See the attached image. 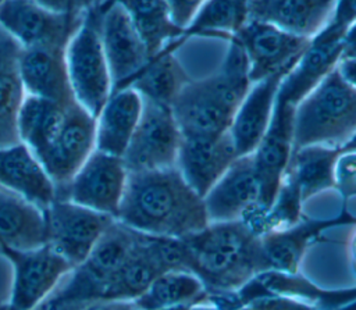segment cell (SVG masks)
<instances>
[{
    "instance_id": "6da1fadb",
    "label": "cell",
    "mask_w": 356,
    "mask_h": 310,
    "mask_svg": "<svg viewBox=\"0 0 356 310\" xmlns=\"http://www.w3.org/2000/svg\"><path fill=\"white\" fill-rule=\"evenodd\" d=\"M115 220L142 234L178 239L210 224L203 197L177 167L128 172Z\"/></svg>"
},
{
    "instance_id": "7a4b0ae2",
    "label": "cell",
    "mask_w": 356,
    "mask_h": 310,
    "mask_svg": "<svg viewBox=\"0 0 356 310\" xmlns=\"http://www.w3.org/2000/svg\"><path fill=\"white\" fill-rule=\"evenodd\" d=\"M184 240L191 271L199 277L209 296L238 293L267 271L261 236L243 220L210 222Z\"/></svg>"
},
{
    "instance_id": "3957f363",
    "label": "cell",
    "mask_w": 356,
    "mask_h": 310,
    "mask_svg": "<svg viewBox=\"0 0 356 310\" xmlns=\"http://www.w3.org/2000/svg\"><path fill=\"white\" fill-rule=\"evenodd\" d=\"M356 135V89L332 70L295 108L293 149L342 147Z\"/></svg>"
},
{
    "instance_id": "277c9868",
    "label": "cell",
    "mask_w": 356,
    "mask_h": 310,
    "mask_svg": "<svg viewBox=\"0 0 356 310\" xmlns=\"http://www.w3.org/2000/svg\"><path fill=\"white\" fill-rule=\"evenodd\" d=\"M106 3L107 0H96L85 8L81 24L65 47L67 71L74 97L95 118L113 92L100 36Z\"/></svg>"
},
{
    "instance_id": "5b68a950",
    "label": "cell",
    "mask_w": 356,
    "mask_h": 310,
    "mask_svg": "<svg viewBox=\"0 0 356 310\" xmlns=\"http://www.w3.org/2000/svg\"><path fill=\"white\" fill-rule=\"evenodd\" d=\"M245 96L246 92L214 72L191 78L172 101L171 111L182 136L218 135L229 131Z\"/></svg>"
},
{
    "instance_id": "8992f818",
    "label": "cell",
    "mask_w": 356,
    "mask_h": 310,
    "mask_svg": "<svg viewBox=\"0 0 356 310\" xmlns=\"http://www.w3.org/2000/svg\"><path fill=\"white\" fill-rule=\"evenodd\" d=\"M138 238L139 231L114 220L95 243L88 257L68 272L67 279H61L54 292L83 304L100 300L104 285L132 254Z\"/></svg>"
},
{
    "instance_id": "52a82bcc",
    "label": "cell",
    "mask_w": 356,
    "mask_h": 310,
    "mask_svg": "<svg viewBox=\"0 0 356 310\" xmlns=\"http://www.w3.org/2000/svg\"><path fill=\"white\" fill-rule=\"evenodd\" d=\"M44 243L71 267L81 264L114 217L65 199H54L44 210Z\"/></svg>"
},
{
    "instance_id": "ba28073f",
    "label": "cell",
    "mask_w": 356,
    "mask_h": 310,
    "mask_svg": "<svg viewBox=\"0 0 356 310\" xmlns=\"http://www.w3.org/2000/svg\"><path fill=\"white\" fill-rule=\"evenodd\" d=\"M142 100L140 118L122 161L128 172L175 167L182 135L171 107Z\"/></svg>"
},
{
    "instance_id": "9c48e42d",
    "label": "cell",
    "mask_w": 356,
    "mask_h": 310,
    "mask_svg": "<svg viewBox=\"0 0 356 310\" xmlns=\"http://www.w3.org/2000/svg\"><path fill=\"white\" fill-rule=\"evenodd\" d=\"M128 170L122 157H117L95 149L68 183L56 188V197L65 199L117 217Z\"/></svg>"
},
{
    "instance_id": "30bf717a",
    "label": "cell",
    "mask_w": 356,
    "mask_h": 310,
    "mask_svg": "<svg viewBox=\"0 0 356 310\" xmlns=\"http://www.w3.org/2000/svg\"><path fill=\"white\" fill-rule=\"evenodd\" d=\"M0 254L10 261L14 271L8 310H32L72 270L71 264L46 243L28 250L3 249Z\"/></svg>"
},
{
    "instance_id": "8fae6325",
    "label": "cell",
    "mask_w": 356,
    "mask_h": 310,
    "mask_svg": "<svg viewBox=\"0 0 356 310\" xmlns=\"http://www.w3.org/2000/svg\"><path fill=\"white\" fill-rule=\"evenodd\" d=\"M234 38L248 54L252 82L271 75L285 76L312 42V38L291 33L268 21L254 19H249Z\"/></svg>"
},
{
    "instance_id": "7c38bea8",
    "label": "cell",
    "mask_w": 356,
    "mask_h": 310,
    "mask_svg": "<svg viewBox=\"0 0 356 310\" xmlns=\"http://www.w3.org/2000/svg\"><path fill=\"white\" fill-rule=\"evenodd\" d=\"M83 11L57 13L28 0H6L0 6V26L24 49L67 47Z\"/></svg>"
},
{
    "instance_id": "4fadbf2b",
    "label": "cell",
    "mask_w": 356,
    "mask_h": 310,
    "mask_svg": "<svg viewBox=\"0 0 356 310\" xmlns=\"http://www.w3.org/2000/svg\"><path fill=\"white\" fill-rule=\"evenodd\" d=\"M96 118L76 100L65 107L63 121L39 157L56 188L64 186L95 150Z\"/></svg>"
},
{
    "instance_id": "5bb4252c",
    "label": "cell",
    "mask_w": 356,
    "mask_h": 310,
    "mask_svg": "<svg viewBox=\"0 0 356 310\" xmlns=\"http://www.w3.org/2000/svg\"><path fill=\"white\" fill-rule=\"evenodd\" d=\"M100 36L111 75L113 92L128 88L152 57L128 13L115 0H107L106 3Z\"/></svg>"
},
{
    "instance_id": "9a60e30c",
    "label": "cell",
    "mask_w": 356,
    "mask_h": 310,
    "mask_svg": "<svg viewBox=\"0 0 356 310\" xmlns=\"http://www.w3.org/2000/svg\"><path fill=\"white\" fill-rule=\"evenodd\" d=\"M260 202L261 188L253 153L236 157L203 197L210 222L246 220L260 211Z\"/></svg>"
},
{
    "instance_id": "2e32d148",
    "label": "cell",
    "mask_w": 356,
    "mask_h": 310,
    "mask_svg": "<svg viewBox=\"0 0 356 310\" xmlns=\"http://www.w3.org/2000/svg\"><path fill=\"white\" fill-rule=\"evenodd\" d=\"M295 108V104L286 101L277 93L268 128L253 152L254 165L261 188L260 211L256 214L264 213L271 206L293 152Z\"/></svg>"
},
{
    "instance_id": "e0dca14e",
    "label": "cell",
    "mask_w": 356,
    "mask_h": 310,
    "mask_svg": "<svg viewBox=\"0 0 356 310\" xmlns=\"http://www.w3.org/2000/svg\"><path fill=\"white\" fill-rule=\"evenodd\" d=\"M239 157L229 131L218 135L182 136L175 167L202 197Z\"/></svg>"
},
{
    "instance_id": "ac0fdd59",
    "label": "cell",
    "mask_w": 356,
    "mask_h": 310,
    "mask_svg": "<svg viewBox=\"0 0 356 310\" xmlns=\"http://www.w3.org/2000/svg\"><path fill=\"white\" fill-rule=\"evenodd\" d=\"M345 32L327 25L313 36L295 67L282 78L278 96L298 106L309 92L337 68L342 57Z\"/></svg>"
},
{
    "instance_id": "d6986e66",
    "label": "cell",
    "mask_w": 356,
    "mask_h": 310,
    "mask_svg": "<svg viewBox=\"0 0 356 310\" xmlns=\"http://www.w3.org/2000/svg\"><path fill=\"white\" fill-rule=\"evenodd\" d=\"M18 68L26 95L49 99L63 106L75 100L67 71L65 47H22Z\"/></svg>"
},
{
    "instance_id": "ffe728a7",
    "label": "cell",
    "mask_w": 356,
    "mask_h": 310,
    "mask_svg": "<svg viewBox=\"0 0 356 310\" xmlns=\"http://www.w3.org/2000/svg\"><path fill=\"white\" fill-rule=\"evenodd\" d=\"M0 188L44 210L56 199V185L39 158L22 142L0 147Z\"/></svg>"
},
{
    "instance_id": "44dd1931",
    "label": "cell",
    "mask_w": 356,
    "mask_h": 310,
    "mask_svg": "<svg viewBox=\"0 0 356 310\" xmlns=\"http://www.w3.org/2000/svg\"><path fill=\"white\" fill-rule=\"evenodd\" d=\"M282 75H271L252 83L239 104L229 133L238 156L250 154L259 146L273 117Z\"/></svg>"
},
{
    "instance_id": "7402d4cb",
    "label": "cell",
    "mask_w": 356,
    "mask_h": 310,
    "mask_svg": "<svg viewBox=\"0 0 356 310\" xmlns=\"http://www.w3.org/2000/svg\"><path fill=\"white\" fill-rule=\"evenodd\" d=\"M142 106V96L129 86L113 92L96 117L95 149L122 157L139 122Z\"/></svg>"
},
{
    "instance_id": "603a6c76",
    "label": "cell",
    "mask_w": 356,
    "mask_h": 310,
    "mask_svg": "<svg viewBox=\"0 0 356 310\" xmlns=\"http://www.w3.org/2000/svg\"><path fill=\"white\" fill-rule=\"evenodd\" d=\"M44 245L43 210L0 188V252L28 250Z\"/></svg>"
},
{
    "instance_id": "cb8c5ba5",
    "label": "cell",
    "mask_w": 356,
    "mask_h": 310,
    "mask_svg": "<svg viewBox=\"0 0 356 310\" xmlns=\"http://www.w3.org/2000/svg\"><path fill=\"white\" fill-rule=\"evenodd\" d=\"M22 46L0 26V147L21 142L17 117L25 97L19 76Z\"/></svg>"
},
{
    "instance_id": "d4e9b609",
    "label": "cell",
    "mask_w": 356,
    "mask_h": 310,
    "mask_svg": "<svg viewBox=\"0 0 356 310\" xmlns=\"http://www.w3.org/2000/svg\"><path fill=\"white\" fill-rule=\"evenodd\" d=\"M184 40L177 39L168 43L150 58L128 86L135 89L142 99L171 107L181 89L191 79L175 56V50Z\"/></svg>"
},
{
    "instance_id": "484cf974",
    "label": "cell",
    "mask_w": 356,
    "mask_h": 310,
    "mask_svg": "<svg viewBox=\"0 0 356 310\" xmlns=\"http://www.w3.org/2000/svg\"><path fill=\"white\" fill-rule=\"evenodd\" d=\"M341 147L312 145L293 149L285 170L299 188L303 202L309 197L335 188V167Z\"/></svg>"
},
{
    "instance_id": "4316f807",
    "label": "cell",
    "mask_w": 356,
    "mask_h": 310,
    "mask_svg": "<svg viewBox=\"0 0 356 310\" xmlns=\"http://www.w3.org/2000/svg\"><path fill=\"white\" fill-rule=\"evenodd\" d=\"M128 13L135 29L145 42L150 57L159 54L168 43L186 39L185 29L171 17L165 0H115Z\"/></svg>"
},
{
    "instance_id": "83f0119b",
    "label": "cell",
    "mask_w": 356,
    "mask_h": 310,
    "mask_svg": "<svg viewBox=\"0 0 356 310\" xmlns=\"http://www.w3.org/2000/svg\"><path fill=\"white\" fill-rule=\"evenodd\" d=\"M323 227L321 221H299L293 227L261 235V253L267 271L298 274L312 238Z\"/></svg>"
},
{
    "instance_id": "f1b7e54d",
    "label": "cell",
    "mask_w": 356,
    "mask_h": 310,
    "mask_svg": "<svg viewBox=\"0 0 356 310\" xmlns=\"http://www.w3.org/2000/svg\"><path fill=\"white\" fill-rule=\"evenodd\" d=\"M67 106L57 101L25 95L18 117L17 129L19 140L39 158L54 138Z\"/></svg>"
},
{
    "instance_id": "f546056e",
    "label": "cell",
    "mask_w": 356,
    "mask_h": 310,
    "mask_svg": "<svg viewBox=\"0 0 356 310\" xmlns=\"http://www.w3.org/2000/svg\"><path fill=\"white\" fill-rule=\"evenodd\" d=\"M206 297V288L196 274L172 270L160 274L134 302L140 310H164L186 307Z\"/></svg>"
},
{
    "instance_id": "4dcf8cb0",
    "label": "cell",
    "mask_w": 356,
    "mask_h": 310,
    "mask_svg": "<svg viewBox=\"0 0 356 310\" xmlns=\"http://www.w3.org/2000/svg\"><path fill=\"white\" fill-rule=\"evenodd\" d=\"M160 274L163 272L143 247L142 232H139L135 250L107 281L100 300H135Z\"/></svg>"
},
{
    "instance_id": "1f68e13d",
    "label": "cell",
    "mask_w": 356,
    "mask_h": 310,
    "mask_svg": "<svg viewBox=\"0 0 356 310\" xmlns=\"http://www.w3.org/2000/svg\"><path fill=\"white\" fill-rule=\"evenodd\" d=\"M337 0H278L268 22L295 35L313 38L330 22Z\"/></svg>"
},
{
    "instance_id": "d6a6232c",
    "label": "cell",
    "mask_w": 356,
    "mask_h": 310,
    "mask_svg": "<svg viewBox=\"0 0 356 310\" xmlns=\"http://www.w3.org/2000/svg\"><path fill=\"white\" fill-rule=\"evenodd\" d=\"M248 21L246 0H206L185 28V38L202 35L228 40Z\"/></svg>"
},
{
    "instance_id": "836d02e7",
    "label": "cell",
    "mask_w": 356,
    "mask_h": 310,
    "mask_svg": "<svg viewBox=\"0 0 356 310\" xmlns=\"http://www.w3.org/2000/svg\"><path fill=\"white\" fill-rule=\"evenodd\" d=\"M142 243L161 272L172 270L191 271V260L184 239L142 234Z\"/></svg>"
},
{
    "instance_id": "e575fe53",
    "label": "cell",
    "mask_w": 356,
    "mask_h": 310,
    "mask_svg": "<svg viewBox=\"0 0 356 310\" xmlns=\"http://www.w3.org/2000/svg\"><path fill=\"white\" fill-rule=\"evenodd\" d=\"M235 310H317L312 303L292 296L256 292L243 297Z\"/></svg>"
},
{
    "instance_id": "d590c367",
    "label": "cell",
    "mask_w": 356,
    "mask_h": 310,
    "mask_svg": "<svg viewBox=\"0 0 356 310\" xmlns=\"http://www.w3.org/2000/svg\"><path fill=\"white\" fill-rule=\"evenodd\" d=\"M335 188L345 193L356 192V150L342 152L335 167Z\"/></svg>"
},
{
    "instance_id": "8d00e7d4",
    "label": "cell",
    "mask_w": 356,
    "mask_h": 310,
    "mask_svg": "<svg viewBox=\"0 0 356 310\" xmlns=\"http://www.w3.org/2000/svg\"><path fill=\"white\" fill-rule=\"evenodd\" d=\"M177 25L186 28L206 0H165Z\"/></svg>"
},
{
    "instance_id": "74e56055",
    "label": "cell",
    "mask_w": 356,
    "mask_h": 310,
    "mask_svg": "<svg viewBox=\"0 0 356 310\" xmlns=\"http://www.w3.org/2000/svg\"><path fill=\"white\" fill-rule=\"evenodd\" d=\"M356 22V0H337L332 17L327 25L346 31Z\"/></svg>"
},
{
    "instance_id": "f35d334b",
    "label": "cell",
    "mask_w": 356,
    "mask_h": 310,
    "mask_svg": "<svg viewBox=\"0 0 356 310\" xmlns=\"http://www.w3.org/2000/svg\"><path fill=\"white\" fill-rule=\"evenodd\" d=\"M57 13L82 11L96 0H28Z\"/></svg>"
},
{
    "instance_id": "ab89813d",
    "label": "cell",
    "mask_w": 356,
    "mask_h": 310,
    "mask_svg": "<svg viewBox=\"0 0 356 310\" xmlns=\"http://www.w3.org/2000/svg\"><path fill=\"white\" fill-rule=\"evenodd\" d=\"M88 304L68 300L53 291L42 303H39L32 310H82Z\"/></svg>"
},
{
    "instance_id": "60d3db41",
    "label": "cell",
    "mask_w": 356,
    "mask_h": 310,
    "mask_svg": "<svg viewBox=\"0 0 356 310\" xmlns=\"http://www.w3.org/2000/svg\"><path fill=\"white\" fill-rule=\"evenodd\" d=\"M278 0H246L249 19L268 21Z\"/></svg>"
},
{
    "instance_id": "b9f144b4",
    "label": "cell",
    "mask_w": 356,
    "mask_h": 310,
    "mask_svg": "<svg viewBox=\"0 0 356 310\" xmlns=\"http://www.w3.org/2000/svg\"><path fill=\"white\" fill-rule=\"evenodd\" d=\"M82 310H140L134 300H97Z\"/></svg>"
},
{
    "instance_id": "7bdbcfd3",
    "label": "cell",
    "mask_w": 356,
    "mask_h": 310,
    "mask_svg": "<svg viewBox=\"0 0 356 310\" xmlns=\"http://www.w3.org/2000/svg\"><path fill=\"white\" fill-rule=\"evenodd\" d=\"M341 76L356 89V57H342L337 65Z\"/></svg>"
},
{
    "instance_id": "ee69618b",
    "label": "cell",
    "mask_w": 356,
    "mask_h": 310,
    "mask_svg": "<svg viewBox=\"0 0 356 310\" xmlns=\"http://www.w3.org/2000/svg\"><path fill=\"white\" fill-rule=\"evenodd\" d=\"M342 57H356V22H353L343 35Z\"/></svg>"
},
{
    "instance_id": "f6af8a7d",
    "label": "cell",
    "mask_w": 356,
    "mask_h": 310,
    "mask_svg": "<svg viewBox=\"0 0 356 310\" xmlns=\"http://www.w3.org/2000/svg\"><path fill=\"white\" fill-rule=\"evenodd\" d=\"M185 310H222L220 306H217L214 302L209 299V296L203 300H199L191 306H188Z\"/></svg>"
},
{
    "instance_id": "bcb514c9",
    "label": "cell",
    "mask_w": 356,
    "mask_h": 310,
    "mask_svg": "<svg viewBox=\"0 0 356 310\" xmlns=\"http://www.w3.org/2000/svg\"><path fill=\"white\" fill-rule=\"evenodd\" d=\"M349 259H350V264L353 267V271L356 272V231L353 232V236L349 242Z\"/></svg>"
},
{
    "instance_id": "7dc6e473",
    "label": "cell",
    "mask_w": 356,
    "mask_h": 310,
    "mask_svg": "<svg viewBox=\"0 0 356 310\" xmlns=\"http://www.w3.org/2000/svg\"><path fill=\"white\" fill-rule=\"evenodd\" d=\"M342 152H346V150H356V135L348 142L345 143L342 147H341Z\"/></svg>"
},
{
    "instance_id": "c3c4849f",
    "label": "cell",
    "mask_w": 356,
    "mask_h": 310,
    "mask_svg": "<svg viewBox=\"0 0 356 310\" xmlns=\"http://www.w3.org/2000/svg\"><path fill=\"white\" fill-rule=\"evenodd\" d=\"M4 1H6V0H0V6H1Z\"/></svg>"
}]
</instances>
